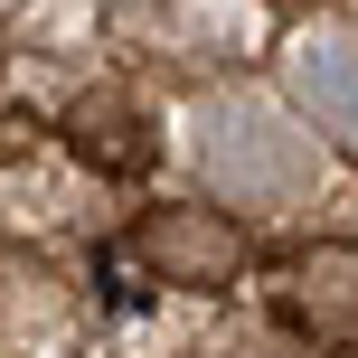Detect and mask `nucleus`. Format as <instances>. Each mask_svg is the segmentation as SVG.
Listing matches in <instances>:
<instances>
[{
    "mask_svg": "<svg viewBox=\"0 0 358 358\" xmlns=\"http://www.w3.org/2000/svg\"><path fill=\"white\" fill-rule=\"evenodd\" d=\"M198 161H208L217 189L245 198V208H283V198L311 189L321 151H311V132L292 123L283 104H264V94H217L208 123H198Z\"/></svg>",
    "mask_w": 358,
    "mask_h": 358,
    "instance_id": "1",
    "label": "nucleus"
},
{
    "mask_svg": "<svg viewBox=\"0 0 358 358\" xmlns=\"http://www.w3.org/2000/svg\"><path fill=\"white\" fill-rule=\"evenodd\" d=\"M132 255H142L161 283L179 292H236L245 283V227H236L227 208H208V198H170V208H151L142 227H132Z\"/></svg>",
    "mask_w": 358,
    "mask_h": 358,
    "instance_id": "2",
    "label": "nucleus"
},
{
    "mask_svg": "<svg viewBox=\"0 0 358 358\" xmlns=\"http://www.w3.org/2000/svg\"><path fill=\"white\" fill-rule=\"evenodd\" d=\"M283 321L302 330L321 358H349V349H358V245H349V236L292 255V273H283Z\"/></svg>",
    "mask_w": 358,
    "mask_h": 358,
    "instance_id": "3",
    "label": "nucleus"
},
{
    "mask_svg": "<svg viewBox=\"0 0 358 358\" xmlns=\"http://www.w3.org/2000/svg\"><path fill=\"white\" fill-rule=\"evenodd\" d=\"M66 142H76V161H85V170H104V179H142L151 161H161V132H151V113L132 104V94H113V85L76 94Z\"/></svg>",
    "mask_w": 358,
    "mask_h": 358,
    "instance_id": "4",
    "label": "nucleus"
},
{
    "mask_svg": "<svg viewBox=\"0 0 358 358\" xmlns=\"http://www.w3.org/2000/svg\"><path fill=\"white\" fill-rule=\"evenodd\" d=\"M292 94H302V113L321 132L358 142V48L349 38H311V48L292 57Z\"/></svg>",
    "mask_w": 358,
    "mask_h": 358,
    "instance_id": "5",
    "label": "nucleus"
}]
</instances>
